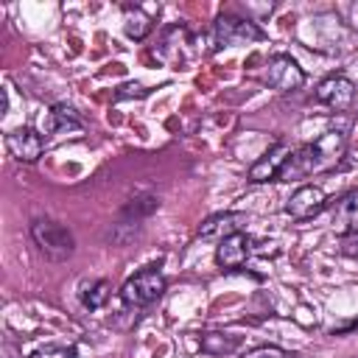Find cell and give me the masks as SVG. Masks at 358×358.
<instances>
[{
	"instance_id": "6",
	"label": "cell",
	"mask_w": 358,
	"mask_h": 358,
	"mask_svg": "<svg viewBox=\"0 0 358 358\" xmlns=\"http://www.w3.org/2000/svg\"><path fill=\"white\" fill-rule=\"evenodd\" d=\"M316 103L336 109V112H347L355 103V81L347 78L344 73H333L327 76L319 87H316Z\"/></svg>"
},
{
	"instance_id": "19",
	"label": "cell",
	"mask_w": 358,
	"mask_h": 358,
	"mask_svg": "<svg viewBox=\"0 0 358 358\" xmlns=\"http://www.w3.org/2000/svg\"><path fill=\"white\" fill-rule=\"evenodd\" d=\"M129 95L143 98V95H148V90H145L143 84H123V87L117 90V98H129Z\"/></svg>"
},
{
	"instance_id": "12",
	"label": "cell",
	"mask_w": 358,
	"mask_h": 358,
	"mask_svg": "<svg viewBox=\"0 0 358 358\" xmlns=\"http://www.w3.org/2000/svg\"><path fill=\"white\" fill-rule=\"evenodd\" d=\"M330 227L336 235L347 238L358 232V187L347 190L330 210Z\"/></svg>"
},
{
	"instance_id": "1",
	"label": "cell",
	"mask_w": 358,
	"mask_h": 358,
	"mask_svg": "<svg viewBox=\"0 0 358 358\" xmlns=\"http://www.w3.org/2000/svg\"><path fill=\"white\" fill-rule=\"evenodd\" d=\"M344 154H347V134L341 129H330L322 137H316L313 143L294 151L291 159L285 162V168L280 171L277 182L308 179V176H316V173H327L344 159Z\"/></svg>"
},
{
	"instance_id": "20",
	"label": "cell",
	"mask_w": 358,
	"mask_h": 358,
	"mask_svg": "<svg viewBox=\"0 0 358 358\" xmlns=\"http://www.w3.org/2000/svg\"><path fill=\"white\" fill-rule=\"evenodd\" d=\"M341 252H344L347 257L358 260V232H355V235H347V238H344V243H341Z\"/></svg>"
},
{
	"instance_id": "9",
	"label": "cell",
	"mask_w": 358,
	"mask_h": 358,
	"mask_svg": "<svg viewBox=\"0 0 358 358\" xmlns=\"http://www.w3.org/2000/svg\"><path fill=\"white\" fill-rule=\"evenodd\" d=\"M6 148L17 162H36L45 151V137L31 126H17L6 134Z\"/></svg>"
},
{
	"instance_id": "2",
	"label": "cell",
	"mask_w": 358,
	"mask_h": 358,
	"mask_svg": "<svg viewBox=\"0 0 358 358\" xmlns=\"http://www.w3.org/2000/svg\"><path fill=\"white\" fill-rule=\"evenodd\" d=\"M31 241L36 243L39 255H45L53 263H62V260L73 257V252H76L73 232L64 224H59V221H53L48 215H36L31 221Z\"/></svg>"
},
{
	"instance_id": "4",
	"label": "cell",
	"mask_w": 358,
	"mask_h": 358,
	"mask_svg": "<svg viewBox=\"0 0 358 358\" xmlns=\"http://www.w3.org/2000/svg\"><path fill=\"white\" fill-rule=\"evenodd\" d=\"M165 274L157 266H145L140 268L134 277H129L120 288V302L126 308H145L151 302H157L165 294Z\"/></svg>"
},
{
	"instance_id": "13",
	"label": "cell",
	"mask_w": 358,
	"mask_h": 358,
	"mask_svg": "<svg viewBox=\"0 0 358 358\" xmlns=\"http://www.w3.org/2000/svg\"><path fill=\"white\" fill-rule=\"evenodd\" d=\"M151 28H154V22L140 6H126L123 8V31H126V36L140 42V39H145L151 34Z\"/></svg>"
},
{
	"instance_id": "7",
	"label": "cell",
	"mask_w": 358,
	"mask_h": 358,
	"mask_svg": "<svg viewBox=\"0 0 358 358\" xmlns=\"http://www.w3.org/2000/svg\"><path fill=\"white\" fill-rule=\"evenodd\" d=\"M327 207V193L319 185H299L288 199H285V213L294 221H310Z\"/></svg>"
},
{
	"instance_id": "5",
	"label": "cell",
	"mask_w": 358,
	"mask_h": 358,
	"mask_svg": "<svg viewBox=\"0 0 358 358\" xmlns=\"http://www.w3.org/2000/svg\"><path fill=\"white\" fill-rule=\"evenodd\" d=\"M263 81H266L271 90H277V92H296V90L305 84V73H302V67L296 64V59H291L288 53H274V56L266 62Z\"/></svg>"
},
{
	"instance_id": "18",
	"label": "cell",
	"mask_w": 358,
	"mask_h": 358,
	"mask_svg": "<svg viewBox=\"0 0 358 358\" xmlns=\"http://www.w3.org/2000/svg\"><path fill=\"white\" fill-rule=\"evenodd\" d=\"M31 358H76V347H59V344H48L39 347Z\"/></svg>"
},
{
	"instance_id": "11",
	"label": "cell",
	"mask_w": 358,
	"mask_h": 358,
	"mask_svg": "<svg viewBox=\"0 0 358 358\" xmlns=\"http://www.w3.org/2000/svg\"><path fill=\"white\" fill-rule=\"evenodd\" d=\"M243 224H246V213L224 210V213H215V215L201 221L199 238H204V241H224V238H229L235 232H243Z\"/></svg>"
},
{
	"instance_id": "16",
	"label": "cell",
	"mask_w": 358,
	"mask_h": 358,
	"mask_svg": "<svg viewBox=\"0 0 358 358\" xmlns=\"http://www.w3.org/2000/svg\"><path fill=\"white\" fill-rule=\"evenodd\" d=\"M106 299H109V282L106 280H92V282H84L81 285V302H84V308L98 310V308L106 305Z\"/></svg>"
},
{
	"instance_id": "8",
	"label": "cell",
	"mask_w": 358,
	"mask_h": 358,
	"mask_svg": "<svg viewBox=\"0 0 358 358\" xmlns=\"http://www.w3.org/2000/svg\"><path fill=\"white\" fill-rule=\"evenodd\" d=\"M291 145L285 143V140H280V143H274L268 151H263L255 162H252V168H249V182H255V185H263V182H277V176H280V171L285 168V162L291 159Z\"/></svg>"
},
{
	"instance_id": "14",
	"label": "cell",
	"mask_w": 358,
	"mask_h": 358,
	"mask_svg": "<svg viewBox=\"0 0 358 358\" xmlns=\"http://www.w3.org/2000/svg\"><path fill=\"white\" fill-rule=\"evenodd\" d=\"M241 347V336H229V333H204L201 336V352L207 355H232Z\"/></svg>"
},
{
	"instance_id": "3",
	"label": "cell",
	"mask_w": 358,
	"mask_h": 358,
	"mask_svg": "<svg viewBox=\"0 0 358 358\" xmlns=\"http://www.w3.org/2000/svg\"><path fill=\"white\" fill-rule=\"evenodd\" d=\"M266 34L263 28L249 20V17H238L232 11H224L215 17L213 22V48H235V45H249V42H260Z\"/></svg>"
},
{
	"instance_id": "10",
	"label": "cell",
	"mask_w": 358,
	"mask_h": 358,
	"mask_svg": "<svg viewBox=\"0 0 358 358\" xmlns=\"http://www.w3.org/2000/svg\"><path fill=\"white\" fill-rule=\"evenodd\" d=\"M252 255V238L246 232H235L224 241H218L215 246V263L224 268V271H238L246 266Z\"/></svg>"
},
{
	"instance_id": "15",
	"label": "cell",
	"mask_w": 358,
	"mask_h": 358,
	"mask_svg": "<svg viewBox=\"0 0 358 358\" xmlns=\"http://www.w3.org/2000/svg\"><path fill=\"white\" fill-rule=\"evenodd\" d=\"M78 126H81V117H78V112L70 103L50 106V112H48V131H70V129H78Z\"/></svg>"
},
{
	"instance_id": "17",
	"label": "cell",
	"mask_w": 358,
	"mask_h": 358,
	"mask_svg": "<svg viewBox=\"0 0 358 358\" xmlns=\"http://www.w3.org/2000/svg\"><path fill=\"white\" fill-rule=\"evenodd\" d=\"M243 358H294V352H288L282 347H274V344H263V347L249 350Z\"/></svg>"
}]
</instances>
